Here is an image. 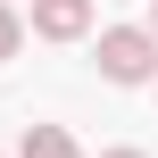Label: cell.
Segmentation results:
<instances>
[{
	"label": "cell",
	"mask_w": 158,
	"mask_h": 158,
	"mask_svg": "<svg viewBox=\"0 0 158 158\" xmlns=\"http://www.w3.org/2000/svg\"><path fill=\"white\" fill-rule=\"evenodd\" d=\"M17 158H83V150H75V133H67V125H25Z\"/></svg>",
	"instance_id": "3957f363"
},
{
	"label": "cell",
	"mask_w": 158,
	"mask_h": 158,
	"mask_svg": "<svg viewBox=\"0 0 158 158\" xmlns=\"http://www.w3.org/2000/svg\"><path fill=\"white\" fill-rule=\"evenodd\" d=\"M100 158H150V150H100Z\"/></svg>",
	"instance_id": "5b68a950"
},
{
	"label": "cell",
	"mask_w": 158,
	"mask_h": 158,
	"mask_svg": "<svg viewBox=\"0 0 158 158\" xmlns=\"http://www.w3.org/2000/svg\"><path fill=\"white\" fill-rule=\"evenodd\" d=\"M33 33L42 42H83L92 33V0H33Z\"/></svg>",
	"instance_id": "7a4b0ae2"
},
{
	"label": "cell",
	"mask_w": 158,
	"mask_h": 158,
	"mask_svg": "<svg viewBox=\"0 0 158 158\" xmlns=\"http://www.w3.org/2000/svg\"><path fill=\"white\" fill-rule=\"evenodd\" d=\"M17 50H25V17L0 0V58H17Z\"/></svg>",
	"instance_id": "277c9868"
},
{
	"label": "cell",
	"mask_w": 158,
	"mask_h": 158,
	"mask_svg": "<svg viewBox=\"0 0 158 158\" xmlns=\"http://www.w3.org/2000/svg\"><path fill=\"white\" fill-rule=\"evenodd\" d=\"M100 75L108 83H150L158 75V25H108L100 33Z\"/></svg>",
	"instance_id": "6da1fadb"
},
{
	"label": "cell",
	"mask_w": 158,
	"mask_h": 158,
	"mask_svg": "<svg viewBox=\"0 0 158 158\" xmlns=\"http://www.w3.org/2000/svg\"><path fill=\"white\" fill-rule=\"evenodd\" d=\"M150 25H158V0H150Z\"/></svg>",
	"instance_id": "8992f818"
}]
</instances>
